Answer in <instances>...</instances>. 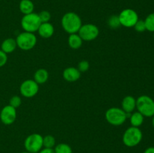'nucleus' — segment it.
<instances>
[{"mask_svg":"<svg viewBox=\"0 0 154 153\" xmlns=\"http://www.w3.org/2000/svg\"><path fill=\"white\" fill-rule=\"evenodd\" d=\"M55 144V138L52 135H47L43 137V146H45V148H53Z\"/></svg>","mask_w":154,"mask_h":153,"instance_id":"nucleus-22","label":"nucleus"},{"mask_svg":"<svg viewBox=\"0 0 154 153\" xmlns=\"http://www.w3.org/2000/svg\"><path fill=\"white\" fill-rule=\"evenodd\" d=\"M120 25L126 28L134 27L138 19V15L135 10L131 8H126L122 10L118 15Z\"/></svg>","mask_w":154,"mask_h":153,"instance_id":"nucleus-8","label":"nucleus"},{"mask_svg":"<svg viewBox=\"0 0 154 153\" xmlns=\"http://www.w3.org/2000/svg\"><path fill=\"white\" fill-rule=\"evenodd\" d=\"M42 23L38 14L34 12L24 15L21 20V26L24 31L28 32L34 33L38 32V29Z\"/></svg>","mask_w":154,"mask_h":153,"instance_id":"nucleus-5","label":"nucleus"},{"mask_svg":"<svg viewBox=\"0 0 154 153\" xmlns=\"http://www.w3.org/2000/svg\"><path fill=\"white\" fill-rule=\"evenodd\" d=\"M130 113H126L123 109L118 107L109 108L105 112V118L109 124L114 126L123 124Z\"/></svg>","mask_w":154,"mask_h":153,"instance_id":"nucleus-2","label":"nucleus"},{"mask_svg":"<svg viewBox=\"0 0 154 153\" xmlns=\"http://www.w3.org/2000/svg\"><path fill=\"white\" fill-rule=\"evenodd\" d=\"M129 118H130V123L132 126L139 128L144 122V116L138 111H137V112H134L133 113L131 114Z\"/></svg>","mask_w":154,"mask_h":153,"instance_id":"nucleus-19","label":"nucleus"},{"mask_svg":"<svg viewBox=\"0 0 154 153\" xmlns=\"http://www.w3.org/2000/svg\"><path fill=\"white\" fill-rule=\"evenodd\" d=\"M153 38H154V32H153Z\"/></svg>","mask_w":154,"mask_h":153,"instance_id":"nucleus-33","label":"nucleus"},{"mask_svg":"<svg viewBox=\"0 0 154 153\" xmlns=\"http://www.w3.org/2000/svg\"><path fill=\"white\" fill-rule=\"evenodd\" d=\"M55 153H72V149L69 145L66 143H60L54 148Z\"/></svg>","mask_w":154,"mask_h":153,"instance_id":"nucleus-21","label":"nucleus"},{"mask_svg":"<svg viewBox=\"0 0 154 153\" xmlns=\"http://www.w3.org/2000/svg\"><path fill=\"white\" fill-rule=\"evenodd\" d=\"M144 23H145L146 30L154 32V13L147 15L144 20Z\"/></svg>","mask_w":154,"mask_h":153,"instance_id":"nucleus-20","label":"nucleus"},{"mask_svg":"<svg viewBox=\"0 0 154 153\" xmlns=\"http://www.w3.org/2000/svg\"><path fill=\"white\" fill-rule=\"evenodd\" d=\"M8 62V55L0 50V68L3 67Z\"/></svg>","mask_w":154,"mask_h":153,"instance_id":"nucleus-28","label":"nucleus"},{"mask_svg":"<svg viewBox=\"0 0 154 153\" xmlns=\"http://www.w3.org/2000/svg\"><path fill=\"white\" fill-rule=\"evenodd\" d=\"M38 32L41 37L49 38L52 37L54 33V27L51 22H42L38 29Z\"/></svg>","mask_w":154,"mask_h":153,"instance_id":"nucleus-13","label":"nucleus"},{"mask_svg":"<svg viewBox=\"0 0 154 153\" xmlns=\"http://www.w3.org/2000/svg\"><path fill=\"white\" fill-rule=\"evenodd\" d=\"M16 40L12 38H8L5 39L1 44V50L6 54H9L13 52L17 48Z\"/></svg>","mask_w":154,"mask_h":153,"instance_id":"nucleus-15","label":"nucleus"},{"mask_svg":"<svg viewBox=\"0 0 154 153\" xmlns=\"http://www.w3.org/2000/svg\"><path fill=\"white\" fill-rule=\"evenodd\" d=\"M144 153H154V147H148L147 148H146Z\"/></svg>","mask_w":154,"mask_h":153,"instance_id":"nucleus-30","label":"nucleus"},{"mask_svg":"<svg viewBox=\"0 0 154 153\" xmlns=\"http://www.w3.org/2000/svg\"><path fill=\"white\" fill-rule=\"evenodd\" d=\"M63 28L69 34L78 32L82 26V21L79 15L75 12H68L65 14L61 20Z\"/></svg>","mask_w":154,"mask_h":153,"instance_id":"nucleus-1","label":"nucleus"},{"mask_svg":"<svg viewBox=\"0 0 154 153\" xmlns=\"http://www.w3.org/2000/svg\"><path fill=\"white\" fill-rule=\"evenodd\" d=\"M39 86L34 80H26L21 83L20 92L25 98H32L37 94Z\"/></svg>","mask_w":154,"mask_h":153,"instance_id":"nucleus-10","label":"nucleus"},{"mask_svg":"<svg viewBox=\"0 0 154 153\" xmlns=\"http://www.w3.org/2000/svg\"><path fill=\"white\" fill-rule=\"evenodd\" d=\"M15 40L18 47L25 51L30 50L34 48L37 43V37L35 34L28 32H23L19 34Z\"/></svg>","mask_w":154,"mask_h":153,"instance_id":"nucleus-6","label":"nucleus"},{"mask_svg":"<svg viewBox=\"0 0 154 153\" xmlns=\"http://www.w3.org/2000/svg\"><path fill=\"white\" fill-rule=\"evenodd\" d=\"M17 118L16 108L11 105H6L2 109L0 112V120L5 125L13 124Z\"/></svg>","mask_w":154,"mask_h":153,"instance_id":"nucleus-11","label":"nucleus"},{"mask_svg":"<svg viewBox=\"0 0 154 153\" xmlns=\"http://www.w3.org/2000/svg\"><path fill=\"white\" fill-rule=\"evenodd\" d=\"M152 125L154 128V115L152 116Z\"/></svg>","mask_w":154,"mask_h":153,"instance_id":"nucleus-31","label":"nucleus"},{"mask_svg":"<svg viewBox=\"0 0 154 153\" xmlns=\"http://www.w3.org/2000/svg\"><path fill=\"white\" fill-rule=\"evenodd\" d=\"M143 134L139 128L131 126L126 130L123 136V142L128 147H134L141 142Z\"/></svg>","mask_w":154,"mask_h":153,"instance_id":"nucleus-3","label":"nucleus"},{"mask_svg":"<svg viewBox=\"0 0 154 153\" xmlns=\"http://www.w3.org/2000/svg\"><path fill=\"white\" fill-rule=\"evenodd\" d=\"M38 153H55V152H54V150L53 148H45L41 150Z\"/></svg>","mask_w":154,"mask_h":153,"instance_id":"nucleus-29","label":"nucleus"},{"mask_svg":"<svg viewBox=\"0 0 154 153\" xmlns=\"http://www.w3.org/2000/svg\"><path fill=\"white\" fill-rule=\"evenodd\" d=\"M90 68V63L89 62L86 61V60H83V61L80 62L79 64H78V69L80 70V72H86L87 70H88V69Z\"/></svg>","mask_w":154,"mask_h":153,"instance_id":"nucleus-27","label":"nucleus"},{"mask_svg":"<svg viewBox=\"0 0 154 153\" xmlns=\"http://www.w3.org/2000/svg\"><path fill=\"white\" fill-rule=\"evenodd\" d=\"M136 108L144 116L152 117L154 115V100L146 94L139 96L136 100Z\"/></svg>","mask_w":154,"mask_h":153,"instance_id":"nucleus-4","label":"nucleus"},{"mask_svg":"<svg viewBox=\"0 0 154 153\" xmlns=\"http://www.w3.org/2000/svg\"><path fill=\"white\" fill-rule=\"evenodd\" d=\"M136 108V99L131 95H127L122 100V109L126 113H131Z\"/></svg>","mask_w":154,"mask_h":153,"instance_id":"nucleus-14","label":"nucleus"},{"mask_svg":"<svg viewBox=\"0 0 154 153\" xmlns=\"http://www.w3.org/2000/svg\"><path fill=\"white\" fill-rule=\"evenodd\" d=\"M134 28L135 31L138 32H143L146 31V26L145 23H144V20H138V22L135 23L134 26Z\"/></svg>","mask_w":154,"mask_h":153,"instance_id":"nucleus-26","label":"nucleus"},{"mask_svg":"<svg viewBox=\"0 0 154 153\" xmlns=\"http://www.w3.org/2000/svg\"><path fill=\"white\" fill-rule=\"evenodd\" d=\"M21 153H29V152H21Z\"/></svg>","mask_w":154,"mask_h":153,"instance_id":"nucleus-32","label":"nucleus"},{"mask_svg":"<svg viewBox=\"0 0 154 153\" xmlns=\"http://www.w3.org/2000/svg\"><path fill=\"white\" fill-rule=\"evenodd\" d=\"M78 34L85 41L95 40L99 34V29L96 25L92 23L84 24L78 31Z\"/></svg>","mask_w":154,"mask_h":153,"instance_id":"nucleus-9","label":"nucleus"},{"mask_svg":"<svg viewBox=\"0 0 154 153\" xmlns=\"http://www.w3.org/2000/svg\"><path fill=\"white\" fill-rule=\"evenodd\" d=\"M26 150L29 153H38L43 147V136L39 134H32L24 141Z\"/></svg>","mask_w":154,"mask_h":153,"instance_id":"nucleus-7","label":"nucleus"},{"mask_svg":"<svg viewBox=\"0 0 154 153\" xmlns=\"http://www.w3.org/2000/svg\"><path fill=\"white\" fill-rule=\"evenodd\" d=\"M68 44L69 46H70L72 49L77 50L79 49L83 44V40L80 35L77 33L75 34H71L69 35V38H68Z\"/></svg>","mask_w":154,"mask_h":153,"instance_id":"nucleus-17","label":"nucleus"},{"mask_svg":"<svg viewBox=\"0 0 154 153\" xmlns=\"http://www.w3.org/2000/svg\"><path fill=\"white\" fill-rule=\"evenodd\" d=\"M38 16L40 17L42 22H49L51 18V13L48 10H42L40 13H38Z\"/></svg>","mask_w":154,"mask_h":153,"instance_id":"nucleus-25","label":"nucleus"},{"mask_svg":"<svg viewBox=\"0 0 154 153\" xmlns=\"http://www.w3.org/2000/svg\"><path fill=\"white\" fill-rule=\"evenodd\" d=\"M22 104V100H21L20 97L18 95H14L12 98H11L10 100H9V105L14 108H18Z\"/></svg>","mask_w":154,"mask_h":153,"instance_id":"nucleus-24","label":"nucleus"},{"mask_svg":"<svg viewBox=\"0 0 154 153\" xmlns=\"http://www.w3.org/2000/svg\"><path fill=\"white\" fill-rule=\"evenodd\" d=\"M20 10L24 15L33 13L35 5L32 0H21L19 5Z\"/></svg>","mask_w":154,"mask_h":153,"instance_id":"nucleus-18","label":"nucleus"},{"mask_svg":"<svg viewBox=\"0 0 154 153\" xmlns=\"http://www.w3.org/2000/svg\"><path fill=\"white\" fill-rule=\"evenodd\" d=\"M108 24L111 28H114V29L118 28L121 26L117 15H112V16H110L108 20Z\"/></svg>","mask_w":154,"mask_h":153,"instance_id":"nucleus-23","label":"nucleus"},{"mask_svg":"<svg viewBox=\"0 0 154 153\" xmlns=\"http://www.w3.org/2000/svg\"><path fill=\"white\" fill-rule=\"evenodd\" d=\"M49 78V74L45 68L38 69L34 74V80L38 84H44L48 81Z\"/></svg>","mask_w":154,"mask_h":153,"instance_id":"nucleus-16","label":"nucleus"},{"mask_svg":"<svg viewBox=\"0 0 154 153\" xmlns=\"http://www.w3.org/2000/svg\"><path fill=\"white\" fill-rule=\"evenodd\" d=\"M81 73L77 68L69 67L63 70V76L68 82H75L81 77Z\"/></svg>","mask_w":154,"mask_h":153,"instance_id":"nucleus-12","label":"nucleus"}]
</instances>
